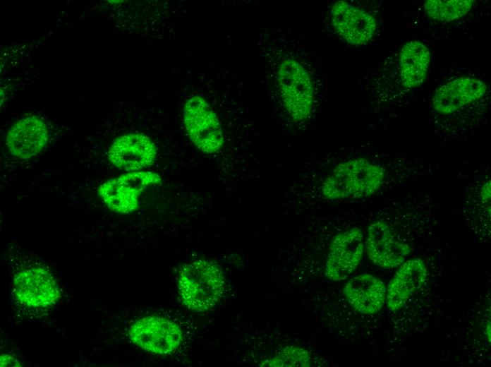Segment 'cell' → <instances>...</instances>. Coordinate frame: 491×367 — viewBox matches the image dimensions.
<instances>
[{"instance_id":"obj_6","label":"cell","mask_w":491,"mask_h":367,"mask_svg":"<svg viewBox=\"0 0 491 367\" xmlns=\"http://www.w3.org/2000/svg\"><path fill=\"white\" fill-rule=\"evenodd\" d=\"M161 182L160 175L153 172H126L101 184L98 194L111 211L129 214L138 208L141 193L148 187Z\"/></svg>"},{"instance_id":"obj_7","label":"cell","mask_w":491,"mask_h":367,"mask_svg":"<svg viewBox=\"0 0 491 367\" xmlns=\"http://www.w3.org/2000/svg\"><path fill=\"white\" fill-rule=\"evenodd\" d=\"M183 122L189 138L200 150L214 154L222 149L224 138L221 124L205 99L193 96L186 102Z\"/></svg>"},{"instance_id":"obj_14","label":"cell","mask_w":491,"mask_h":367,"mask_svg":"<svg viewBox=\"0 0 491 367\" xmlns=\"http://www.w3.org/2000/svg\"><path fill=\"white\" fill-rule=\"evenodd\" d=\"M48 142L47 126L41 118L28 116L16 121L9 129L6 144L10 153L20 160L39 154Z\"/></svg>"},{"instance_id":"obj_18","label":"cell","mask_w":491,"mask_h":367,"mask_svg":"<svg viewBox=\"0 0 491 367\" xmlns=\"http://www.w3.org/2000/svg\"><path fill=\"white\" fill-rule=\"evenodd\" d=\"M311 357L308 351L296 346H287L275 356L265 361L262 366H309Z\"/></svg>"},{"instance_id":"obj_12","label":"cell","mask_w":491,"mask_h":367,"mask_svg":"<svg viewBox=\"0 0 491 367\" xmlns=\"http://www.w3.org/2000/svg\"><path fill=\"white\" fill-rule=\"evenodd\" d=\"M13 287L17 301L28 308L49 307L61 298L60 289L54 276L42 267L20 270L13 279Z\"/></svg>"},{"instance_id":"obj_1","label":"cell","mask_w":491,"mask_h":367,"mask_svg":"<svg viewBox=\"0 0 491 367\" xmlns=\"http://www.w3.org/2000/svg\"><path fill=\"white\" fill-rule=\"evenodd\" d=\"M490 91L482 80L471 76L452 78L440 85L432 98V116L443 133H468L487 113Z\"/></svg>"},{"instance_id":"obj_19","label":"cell","mask_w":491,"mask_h":367,"mask_svg":"<svg viewBox=\"0 0 491 367\" xmlns=\"http://www.w3.org/2000/svg\"><path fill=\"white\" fill-rule=\"evenodd\" d=\"M1 366H10L11 364L12 366H19V363L16 359H15L13 357H11L9 355L7 354H4L1 356Z\"/></svg>"},{"instance_id":"obj_15","label":"cell","mask_w":491,"mask_h":367,"mask_svg":"<svg viewBox=\"0 0 491 367\" xmlns=\"http://www.w3.org/2000/svg\"><path fill=\"white\" fill-rule=\"evenodd\" d=\"M428 269L420 258L406 260L389 282L386 291V301L392 311L401 309L413 292L426 281Z\"/></svg>"},{"instance_id":"obj_17","label":"cell","mask_w":491,"mask_h":367,"mask_svg":"<svg viewBox=\"0 0 491 367\" xmlns=\"http://www.w3.org/2000/svg\"><path fill=\"white\" fill-rule=\"evenodd\" d=\"M471 0H428L423 4L427 16L438 21H451L463 17L472 8Z\"/></svg>"},{"instance_id":"obj_9","label":"cell","mask_w":491,"mask_h":367,"mask_svg":"<svg viewBox=\"0 0 491 367\" xmlns=\"http://www.w3.org/2000/svg\"><path fill=\"white\" fill-rule=\"evenodd\" d=\"M365 251L375 265L391 269L408 259L411 246L401 239L384 219H376L368 226Z\"/></svg>"},{"instance_id":"obj_16","label":"cell","mask_w":491,"mask_h":367,"mask_svg":"<svg viewBox=\"0 0 491 367\" xmlns=\"http://www.w3.org/2000/svg\"><path fill=\"white\" fill-rule=\"evenodd\" d=\"M386 291L384 283L370 274L351 278L343 289L344 296L352 308L365 315L377 313L382 309L386 301Z\"/></svg>"},{"instance_id":"obj_3","label":"cell","mask_w":491,"mask_h":367,"mask_svg":"<svg viewBox=\"0 0 491 367\" xmlns=\"http://www.w3.org/2000/svg\"><path fill=\"white\" fill-rule=\"evenodd\" d=\"M178 293L189 310L204 312L222 299L225 278L221 267L207 260H195L183 265L178 281Z\"/></svg>"},{"instance_id":"obj_10","label":"cell","mask_w":491,"mask_h":367,"mask_svg":"<svg viewBox=\"0 0 491 367\" xmlns=\"http://www.w3.org/2000/svg\"><path fill=\"white\" fill-rule=\"evenodd\" d=\"M364 251V235L358 227L337 234L329 246L325 269L327 278L332 281L348 278L357 268Z\"/></svg>"},{"instance_id":"obj_8","label":"cell","mask_w":491,"mask_h":367,"mask_svg":"<svg viewBox=\"0 0 491 367\" xmlns=\"http://www.w3.org/2000/svg\"><path fill=\"white\" fill-rule=\"evenodd\" d=\"M128 337L135 345L146 351L166 355L179 347L183 333L176 323L152 315L134 322L129 328Z\"/></svg>"},{"instance_id":"obj_4","label":"cell","mask_w":491,"mask_h":367,"mask_svg":"<svg viewBox=\"0 0 491 367\" xmlns=\"http://www.w3.org/2000/svg\"><path fill=\"white\" fill-rule=\"evenodd\" d=\"M277 79L282 104L288 115L297 122L307 120L313 109L315 91L306 68L292 58L284 59L279 64Z\"/></svg>"},{"instance_id":"obj_11","label":"cell","mask_w":491,"mask_h":367,"mask_svg":"<svg viewBox=\"0 0 491 367\" xmlns=\"http://www.w3.org/2000/svg\"><path fill=\"white\" fill-rule=\"evenodd\" d=\"M154 141L142 133L117 136L107 150V159L115 167L127 172H139L152 166L157 157Z\"/></svg>"},{"instance_id":"obj_2","label":"cell","mask_w":491,"mask_h":367,"mask_svg":"<svg viewBox=\"0 0 491 367\" xmlns=\"http://www.w3.org/2000/svg\"><path fill=\"white\" fill-rule=\"evenodd\" d=\"M384 165L358 157L337 163L325 177L320 193L328 200L365 198L376 194L387 184Z\"/></svg>"},{"instance_id":"obj_13","label":"cell","mask_w":491,"mask_h":367,"mask_svg":"<svg viewBox=\"0 0 491 367\" xmlns=\"http://www.w3.org/2000/svg\"><path fill=\"white\" fill-rule=\"evenodd\" d=\"M332 24L347 43L363 45L374 36L377 22L373 16L345 1H337L330 10Z\"/></svg>"},{"instance_id":"obj_5","label":"cell","mask_w":491,"mask_h":367,"mask_svg":"<svg viewBox=\"0 0 491 367\" xmlns=\"http://www.w3.org/2000/svg\"><path fill=\"white\" fill-rule=\"evenodd\" d=\"M430 52L418 40L406 42L396 54L392 63V91L390 99H401L422 85L428 75Z\"/></svg>"}]
</instances>
